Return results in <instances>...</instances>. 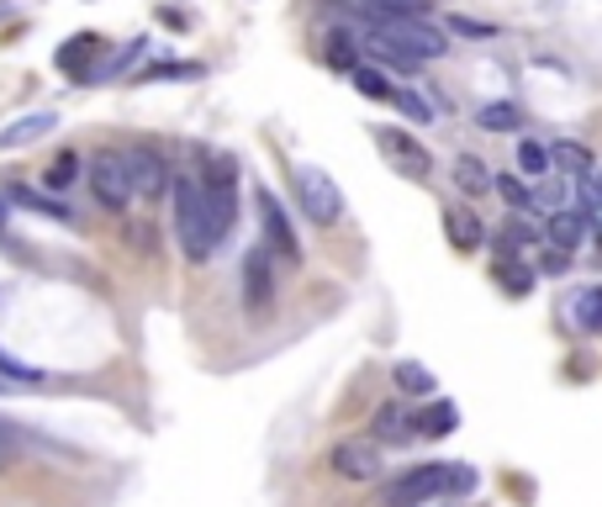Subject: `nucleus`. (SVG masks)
I'll list each match as a JSON object with an SVG mask.
<instances>
[{
  "instance_id": "29",
  "label": "nucleus",
  "mask_w": 602,
  "mask_h": 507,
  "mask_svg": "<svg viewBox=\"0 0 602 507\" xmlns=\"http://www.w3.org/2000/svg\"><path fill=\"white\" fill-rule=\"evenodd\" d=\"M397 106H402L408 117H418V122H429V117H434V101H429V96H418L412 85H397Z\"/></svg>"
},
{
  "instance_id": "15",
  "label": "nucleus",
  "mask_w": 602,
  "mask_h": 507,
  "mask_svg": "<svg viewBox=\"0 0 602 507\" xmlns=\"http://www.w3.org/2000/svg\"><path fill=\"white\" fill-rule=\"evenodd\" d=\"M6 201H17V207H32L38 218H53V222H64V228H74V212L64 207V201H53V196L43 191H32V186H6Z\"/></svg>"
},
{
  "instance_id": "14",
  "label": "nucleus",
  "mask_w": 602,
  "mask_h": 507,
  "mask_svg": "<svg viewBox=\"0 0 602 507\" xmlns=\"http://www.w3.org/2000/svg\"><path fill=\"white\" fill-rule=\"evenodd\" d=\"M412 429H418V439H450L460 429V408L439 397L434 408H423L418 418H412Z\"/></svg>"
},
{
  "instance_id": "27",
  "label": "nucleus",
  "mask_w": 602,
  "mask_h": 507,
  "mask_svg": "<svg viewBox=\"0 0 602 507\" xmlns=\"http://www.w3.org/2000/svg\"><path fill=\"white\" fill-rule=\"evenodd\" d=\"M518 169H524L529 180L555 175V169H550V148H545V144H518Z\"/></svg>"
},
{
  "instance_id": "4",
  "label": "nucleus",
  "mask_w": 602,
  "mask_h": 507,
  "mask_svg": "<svg viewBox=\"0 0 602 507\" xmlns=\"http://www.w3.org/2000/svg\"><path fill=\"white\" fill-rule=\"evenodd\" d=\"M91 196L101 201V212H127L133 207V175H127L122 148H96L91 154Z\"/></svg>"
},
{
  "instance_id": "6",
  "label": "nucleus",
  "mask_w": 602,
  "mask_h": 507,
  "mask_svg": "<svg viewBox=\"0 0 602 507\" xmlns=\"http://www.w3.org/2000/svg\"><path fill=\"white\" fill-rule=\"evenodd\" d=\"M370 138H376V148H381L386 159H391V169H402L408 180H429V175H434V159H429V148L418 144L412 133H402V127H376Z\"/></svg>"
},
{
  "instance_id": "26",
  "label": "nucleus",
  "mask_w": 602,
  "mask_h": 507,
  "mask_svg": "<svg viewBox=\"0 0 602 507\" xmlns=\"http://www.w3.org/2000/svg\"><path fill=\"white\" fill-rule=\"evenodd\" d=\"M328 64H334V70H355V64H360V49H355L349 32H328Z\"/></svg>"
},
{
  "instance_id": "30",
  "label": "nucleus",
  "mask_w": 602,
  "mask_h": 507,
  "mask_svg": "<svg viewBox=\"0 0 602 507\" xmlns=\"http://www.w3.org/2000/svg\"><path fill=\"white\" fill-rule=\"evenodd\" d=\"M539 270H545V275H566V270H571V249L550 243V249L539 254Z\"/></svg>"
},
{
  "instance_id": "16",
  "label": "nucleus",
  "mask_w": 602,
  "mask_h": 507,
  "mask_svg": "<svg viewBox=\"0 0 602 507\" xmlns=\"http://www.w3.org/2000/svg\"><path fill=\"white\" fill-rule=\"evenodd\" d=\"M376 444H408V439H418V429H412V418L397 402H386V408H376Z\"/></svg>"
},
{
  "instance_id": "1",
  "label": "nucleus",
  "mask_w": 602,
  "mask_h": 507,
  "mask_svg": "<svg viewBox=\"0 0 602 507\" xmlns=\"http://www.w3.org/2000/svg\"><path fill=\"white\" fill-rule=\"evenodd\" d=\"M476 482L482 476L465 460H429V465H412L402 476H391L381 486V507H429L434 497H471Z\"/></svg>"
},
{
  "instance_id": "33",
  "label": "nucleus",
  "mask_w": 602,
  "mask_h": 507,
  "mask_svg": "<svg viewBox=\"0 0 602 507\" xmlns=\"http://www.w3.org/2000/svg\"><path fill=\"white\" fill-rule=\"evenodd\" d=\"M0 228H6V196H0Z\"/></svg>"
},
{
  "instance_id": "28",
  "label": "nucleus",
  "mask_w": 602,
  "mask_h": 507,
  "mask_svg": "<svg viewBox=\"0 0 602 507\" xmlns=\"http://www.w3.org/2000/svg\"><path fill=\"white\" fill-rule=\"evenodd\" d=\"M0 376H6V381H11V387H38V381H43V376H38V370H32V365L11 360V355H6V349H0Z\"/></svg>"
},
{
  "instance_id": "34",
  "label": "nucleus",
  "mask_w": 602,
  "mask_h": 507,
  "mask_svg": "<svg viewBox=\"0 0 602 507\" xmlns=\"http://www.w3.org/2000/svg\"><path fill=\"white\" fill-rule=\"evenodd\" d=\"M6 387H11V381H6V376H0V391H6Z\"/></svg>"
},
{
  "instance_id": "13",
  "label": "nucleus",
  "mask_w": 602,
  "mask_h": 507,
  "mask_svg": "<svg viewBox=\"0 0 602 507\" xmlns=\"http://www.w3.org/2000/svg\"><path fill=\"white\" fill-rule=\"evenodd\" d=\"M550 169L581 180V175H592V169H598V159H592V148L577 144V138H555V144H550Z\"/></svg>"
},
{
  "instance_id": "25",
  "label": "nucleus",
  "mask_w": 602,
  "mask_h": 507,
  "mask_svg": "<svg viewBox=\"0 0 602 507\" xmlns=\"http://www.w3.org/2000/svg\"><path fill=\"white\" fill-rule=\"evenodd\" d=\"M74 175H80V154H59L49 169H43V180H49V191H64V186H74Z\"/></svg>"
},
{
  "instance_id": "10",
  "label": "nucleus",
  "mask_w": 602,
  "mask_h": 507,
  "mask_svg": "<svg viewBox=\"0 0 602 507\" xmlns=\"http://www.w3.org/2000/svg\"><path fill=\"white\" fill-rule=\"evenodd\" d=\"M101 59H106V38H101V32H74L70 43L53 53L59 74H70V80H91Z\"/></svg>"
},
{
  "instance_id": "9",
  "label": "nucleus",
  "mask_w": 602,
  "mask_h": 507,
  "mask_svg": "<svg viewBox=\"0 0 602 507\" xmlns=\"http://www.w3.org/2000/svg\"><path fill=\"white\" fill-rule=\"evenodd\" d=\"M127 175H133V196H144V201H159L169 191V165L159 148L148 144H133L127 148Z\"/></svg>"
},
{
  "instance_id": "21",
  "label": "nucleus",
  "mask_w": 602,
  "mask_h": 507,
  "mask_svg": "<svg viewBox=\"0 0 602 507\" xmlns=\"http://www.w3.org/2000/svg\"><path fill=\"white\" fill-rule=\"evenodd\" d=\"M397 391H408V397H434V370L418 360H397Z\"/></svg>"
},
{
  "instance_id": "5",
  "label": "nucleus",
  "mask_w": 602,
  "mask_h": 507,
  "mask_svg": "<svg viewBox=\"0 0 602 507\" xmlns=\"http://www.w3.org/2000/svg\"><path fill=\"white\" fill-rule=\"evenodd\" d=\"M254 212H260V239L270 243V254L302 265V243H296V228H291V212L281 207V196L270 191V186H260L254 191Z\"/></svg>"
},
{
  "instance_id": "19",
  "label": "nucleus",
  "mask_w": 602,
  "mask_h": 507,
  "mask_svg": "<svg viewBox=\"0 0 602 507\" xmlns=\"http://www.w3.org/2000/svg\"><path fill=\"white\" fill-rule=\"evenodd\" d=\"M349 80H355V91H360L365 101H386V106H397V80H386L381 70L355 64V70H349Z\"/></svg>"
},
{
  "instance_id": "24",
  "label": "nucleus",
  "mask_w": 602,
  "mask_h": 507,
  "mask_svg": "<svg viewBox=\"0 0 602 507\" xmlns=\"http://www.w3.org/2000/svg\"><path fill=\"white\" fill-rule=\"evenodd\" d=\"M497 191H503V201L513 207V212H524V218H539V212H534V191L524 186V180H518V175H503V180H497Z\"/></svg>"
},
{
  "instance_id": "18",
  "label": "nucleus",
  "mask_w": 602,
  "mask_h": 507,
  "mask_svg": "<svg viewBox=\"0 0 602 507\" xmlns=\"http://www.w3.org/2000/svg\"><path fill=\"white\" fill-rule=\"evenodd\" d=\"M571 323L581 334H602V286H581L571 296Z\"/></svg>"
},
{
  "instance_id": "31",
  "label": "nucleus",
  "mask_w": 602,
  "mask_h": 507,
  "mask_svg": "<svg viewBox=\"0 0 602 507\" xmlns=\"http://www.w3.org/2000/svg\"><path fill=\"white\" fill-rule=\"evenodd\" d=\"M450 32H460V38H492L497 27H492V22H471V17H455V22H450Z\"/></svg>"
},
{
  "instance_id": "7",
  "label": "nucleus",
  "mask_w": 602,
  "mask_h": 507,
  "mask_svg": "<svg viewBox=\"0 0 602 507\" xmlns=\"http://www.w3.org/2000/svg\"><path fill=\"white\" fill-rule=\"evenodd\" d=\"M243 307L254 317L275 307V275H270V243L265 239L243 254Z\"/></svg>"
},
{
  "instance_id": "22",
  "label": "nucleus",
  "mask_w": 602,
  "mask_h": 507,
  "mask_svg": "<svg viewBox=\"0 0 602 507\" xmlns=\"http://www.w3.org/2000/svg\"><path fill=\"white\" fill-rule=\"evenodd\" d=\"M455 186H460V191H471V196H486L497 180L486 175V165L476 159V154H460V159H455Z\"/></svg>"
},
{
  "instance_id": "32",
  "label": "nucleus",
  "mask_w": 602,
  "mask_h": 507,
  "mask_svg": "<svg viewBox=\"0 0 602 507\" xmlns=\"http://www.w3.org/2000/svg\"><path fill=\"white\" fill-rule=\"evenodd\" d=\"M6 444H11V429H6V423H0V450H6Z\"/></svg>"
},
{
  "instance_id": "23",
  "label": "nucleus",
  "mask_w": 602,
  "mask_h": 507,
  "mask_svg": "<svg viewBox=\"0 0 602 507\" xmlns=\"http://www.w3.org/2000/svg\"><path fill=\"white\" fill-rule=\"evenodd\" d=\"M476 127H486V133H513L518 127V106L513 101H486V106H476Z\"/></svg>"
},
{
  "instance_id": "2",
  "label": "nucleus",
  "mask_w": 602,
  "mask_h": 507,
  "mask_svg": "<svg viewBox=\"0 0 602 507\" xmlns=\"http://www.w3.org/2000/svg\"><path fill=\"white\" fill-rule=\"evenodd\" d=\"M175 233H180V249L191 265H207L212 249H218V233H212V212H207V191L196 186L191 175H175Z\"/></svg>"
},
{
  "instance_id": "3",
  "label": "nucleus",
  "mask_w": 602,
  "mask_h": 507,
  "mask_svg": "<svg viewBox=\"0 0 602 507\" xmlns=\"http://www.w3.org/2000/svg\"><path fill=\"white\" fill-rule=\"evenodd\" d=\"M291 191H296V207L302 218L317 222V228H334L344 218V191L334 186V175L323 165H296L291 169Z\"/></svg>"
},
{
  "instance_id": "12",
  "label": "nucleus",
  "mask_w": 602,
  "mask_h": 507,
  "mask_svg": "<svg viewBox=\"0 0 602 507\" xmlns=\"http://www.w3.org/2000/svg\"><path fill=\"white\" fill-rule=\"evenodd\" d=\"M53 127H59L53 112H32V117L11 122V127H0V154H6V148H27V144H38V138H49Z\"/></svg>"
},
{
  "instance_id": "17",
  "label": "nucleus",
  "mask_w": 602,
  "mask_h": 507,
  "mask_svg": "<svg viewBox=\"0 0 602 507\" xmlns=\"http://www.w3.org/2000/svg\"><path fill=\"white\" fill-rule=\"evenodd\" d=\"M587 228H592V218H587L581 207H560V212H550V243H560V249H577V243L587 239Z\"/></svg>"
},
{
  "instance_id": "8",
  "label": "nucleus",
  "mask_w": 602,
  "mask_h": 507,
  "mask_svg": "<svg viewBox=\"0 0 602 507\" xmlns=\"http://www.w3.org/2000/svg\"><path fill=\"white\" fill-rule=\"evenodd\" d=\"M328 465L344 482H376L381 476V444L376 439H344V444H334Z\"/></svg>"
},
{
  "instance_id": "35",
  "label": "nucleus",
  "mask_w": 602,
  "mask_h": 507,
  "mask_svg": "<svg viewBox=\"0 0 602 507\" xmlns=\"http://www.w3.org/2000/svg\"><path fill=\"white\" fill-rule=\"evenodd\" d=\"M0 465H6V450H0Z\"/></svg>"
},
{
  "instance_id": "20",
  "label": "nucleus",
  "mask_w": 602,
  "mask_h": 507,
  "mask_svg": "<svg viewBox=\"0 0 602 507\" xmlns=\"http://www.w3.org/2000/svg\"><path fill=\"white\" fill-rule=\"evenodd\" d=\"M492 275H497V286L507 291V296H529L534 291V270L518 260V254H503L497 265H492Z\"/></svg>"
},
{
  "instance_id": "11",
  "label": "nucleus",
  "mask_w": 602,
  "mask_h": 507,
  "mask_svg": "<svg viewBox=\"0 0 602 507\" xmlns=\"http://www.w3.org/2000/svg\"><path fill=\"white\" fill-rule=\"evenodd\" d=\"M444 233H450V243H455L460 254H471V249H482V239H486L482 218H476L471 207H444Z\"/></svg>"
}]
</instances>
